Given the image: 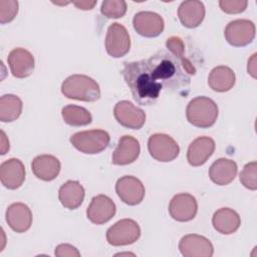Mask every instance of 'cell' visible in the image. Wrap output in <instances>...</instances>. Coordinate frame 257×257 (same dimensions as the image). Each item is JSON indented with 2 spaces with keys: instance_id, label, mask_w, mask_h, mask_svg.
<instances>
[{
  "instance_id": "6da1fadb",
  "label": "cell",
  "mask_w": 257,
  "mask_h": 257,
  "mask_svg": "<svg viewBox=\"0 0 257 257\" xmlns=\"http://www.w3.org/2000/svg\"><path fill=\"white\" fill-rule=\"evenodd\" d=\"M121 74L134 99L142 105L155 103L164 88L186 89L190 84L181 60L165 51L148 59L124 62Z\"/></svg>"
},
{
  "instance_id": "7a4b0ae2",
  "label": "cell",
  "mask_w": 257,
  "mask_h": 257,
  "mask_svg": "<svg viewBox=\"0 0 257 257\" xmlns=\"http://www.w3.org/2000/svg\"><path fill=\"white\" fill-rule=\"evenodd\" d=\"M62 94L70 99L93 102L100 97L98 83L84 74H73L68 76L61 84Z\"/></svg>"
},
{
  "instance_id": "3957f363",
  "label": "cell",
  "mask_w": 257,
  "mask_h": 257,
  "mask_svg": "<svg viewBox=\"0 0 257 257\" xmlns=\"http://www.w3.org/2000/svg\"><path fill=\"white\" fill-rule=\"evenodd\" d=\"M219 109L216 102L207 96H197L190 100L186 108L188 121L194 126L207 128L212 126L218 117Z\"/></svg>"
},
{
  "instance_id": "277c9868",
  "label": "cell",
  "mask_w": 257,
  "mask_h": 257,
  "mask_svg": "<svg viewBox=\"0 0 257 257\" xmlns=\"http://www.w3.org/2000/svg\"><path fill=\"white\" fill-rule=\"evenodd\" d=\"M69 141L77 151L87 155H95L108 147L110 137L103 130H90L73 134Z\"/></svg>"
},
{
  "instance_id": "5b68a950",
  "label": "cell",
  "mask_w": 257,
  "mask_h": 257,
  "mask_svg": "<svg viewBox=\"0 0 257 257\" xmlns=\"http://www.w3.org/2000/svg\"><path fill=\"white\" fill-rule=\"evenodd\" d=\"M141 228L132 219H122L114 223L106 231V241L112 246L131 245L139 240Z\"/></svg>"
},
{
  "instance_id": "8992f818",
  "label": "cell",
  "mask_w": 257,
  "mask_h": 257,
  "mask_svg": "<svg viewBox=\"0 0 257 257\" xmlns=\"http://www.w3.org/2000/svg\"><path fill=\"white\" fill-rule=\"evenodd\" d=\"M148 150L153 159L168 163L174 161L180 154V147L169 135L154 134L149 138Z\"/></svg>"
},
{
  "instance_id": "52a82bcc",
  "label": "cell",
  "mask_w": 257,
  "mask_h": 257,
  "mask_svg": "<svg viewBox=\"0 0 257 257\" xmlns=\"http://www.w3.org/2000/svg\"><path fill=\"white\" fill-rule=\"evenodd\" d=\"M255 32V24L252 21L248 19H236L227 24L224 35L230 45L243 47L253 41Z\"/></svg>"
},
{
  "instance_id": "ba28073f",
  "label": "cell",
  "mask_w": 257,
  "mask_h": 257,
  "mask_svg": "<svg viewBox=\"0 0 257 257\" xmlns=\"http://www.w3.org/2000/svg\"><path fill=\"white\" fill-rule=\"evenodd\" d=\"M131 48V38L126 28L119 23L108 26L105 36V49L108 55L114 58L124 56Z\"/></svg>"
},
{
  "instance_id": "9c48e42d",
  "label": "cell",
  "mask_w": 257,
  "mask_h": 257,
  "mask_svg": "<svg viewBox=\"0 0 257 257\" xmlns=\"http://www.w3.org/2000/svg\"><path fill=\"white\" fill-rule=\"evenodd\" d=\"M115 192L118 198L130 206L140 204L146 194L145 186L134 176H123L119 178L115 184Z\"/></svg>"
},
{
  "instance_id": "30bf717a",
  "label": "cell",
  "mask_w": 257,
  "mask_h": 257,
  "mask_svg": "<svg viewBox=\"0 0 257 257\" xmlns=\"http://www.w3.org/2000/svg\"><path fill=\"white\" fill-rule=\"evenodd\" d=\"M113 115L120 125L132 130H140L146 122L145 111L128 100L118 101L114 105Z\"/></svg>"
},
{
  "instance_id": "8fae6325",
  "label": "cell",
  "mask_w": 257,
  "mask_h": 257,
  "mask_svg": "<svg viewBox=\"0 0 257 257\" xmlns=\"http://www.w3.org/2000/svg\"><path fill=\"white\" fill-rule=\"evenodd\" d=\"M197 212V200L193 195L188 193L175 195L169 204V213L178 222H189L193 220Z\"/></svg>"
},
{
  "instance_id": "7c38bea8",
  "label": "cell",
  "mask_w": 257,
  "mask_h": 257,
  "mask_svg": "<svg viewBox=\"0 0 257 257\" xmlns=\"http://www.w3.org/2000/svg\"><path fill=\"white\" fill-rule=\"evenodd\" d=\"M133 25L140 35L149 38L159 36L165 28L163 17L152 11L138 12L134 16Z\"/></svg>"
},
{
  "instance_id": "4fadbf2b",
  "label": "cell",
  "mask_w": 257,
  "mask_h": 257,
  "mask_svg": "<svg viewBox=\"0 0 257 257\" xmlns=\"http://www.w3.org/2000/svg\"><path fill=\"white\" fill-rule=\"evenodd\" d=\"M116 207L113 201L105 195H97L91 199L86 209L87 219L96 225L108 222L115 214Z\"/></svg>"
},
{
  "instance_id": "5bb4252c",
  "label": "cell",
  "mask_w": 257,
  "mask_h": 257,
  "mask_svg": "<svg viewBox=\"0 0 257 257\" xmlns=\"http://www.w3.org/2000/svg\"><path fill=\"white\" fill-rule=\"evenodd\" d=\"M179 250L185 257H211L214 248L209 239L197 234H189L179 242Z\"/></svg>"
},
{
  "instance_id": "9a60e30c",
  "label": "cell",
  "mask_w": 257,
  "mask_h": 257,
  "mask_svg": "<svg viewBox=\"0 0 257 257\" xmlns=\"http://www.w3.org/2000/svg\"><path fill=\"white\" fill-rule=\"evenodd\" d=\"M7 61L13 76L17 78H25L30 76L35 67L33 55L26 49L18 47L10 51Z\"/></svg>"
},
{
  "instance_id": "2e32d148",
  "label": "cell",
  "mask_w": 257,
  "mask_h": 257,
  "mask_svg": "<svg viewBox=\"0 0 257 257\" xmlns=\"http://www.w3.org/2000/svg\"><path fill=\"white\" fill-rule=\"evenodd\" d=\"M25 174L23 163L16 158L6 160L0 166L1 183L9 190H16L21 187L25 180Z\"/></svg>"
},
{
  "instance_id": "e0dca14e",
  "label": "cell",
  "mask_w": 257,
  "mask_h": 257,
  "mask_svg": "<svg viewBox=\"0 0 257 257\" xmlns=\"http://www.w3.org/2000/svg\"><path fill=\"white\" fill-rule=\"evenodd\" d=\"M6 222L16 233H24L32 225V212L23 203H13L6 210Z\"/></svg>"
},
{
  "instance_id": "ac0fdd59",
  "label": "cell",
  "mask_w": 257,
  "mask_h": 257,
  "mask_svg": "<svg viewBox=\"0 0 257 257\" xmlns=\"http://www.w3.org/2000/svg\"><path fill=\"white\" fill-rule=\"evenodd\" d=\"M215 142L210 137H199L189 146L187 152L188 163L193 167L204 165L215 151Z\"/></svg>"
},
{
  "instance_id": "d6986e66",
  "label": "cell",
  "mask_w": 257,
  "mask_h": 257,
  "mask_svg": "<svg viewBox=\"0 0 257 257\" xmlns=\"http://www.w3.org/2000/svg\"><path fill=\"white\" fill-rule=\"evenodd\" d=\"M141 146L139 141L132 136H122L114 150L111 163L117 166H124L134 163L140 156Z\"/></svg>"
},
{
  "instance_id": "ffe728a7",
  "label": "cell",
  "mask_w": 257,
  "mask_h": 257,
  "mask_svg": "<svg viewBox=\"0 0 257 257\" xmlns=\"http://www.w3.org/2000/svg\"><path fill=\"white\" fill-rule=\"evenodd\" d=\"M31 169L36 178L49 182L59 175L61 165L59 160L52 155H40L33 159Z\"/></svg>"
},
{
  "instance_id": "44dd1931",
  "label": "cell",
  "mask_w": 257,
  "mask_h": 257,
  "mask_svg": "<svg viewBox=\"0 0 257 257\" xmlns=\"http://www.w3.org/2000/svg\"><path fill=\"white\" fill-rule=\"evenodd\" d=\"M178 16L185 27L196 28L204 20L205 6L198 0L183 1L178 8Z\"/></svg>"
},
{
  "instance_id": "7402d4cb",
  "label": "cell",
  "mask_w": 257,
  "mask_h": 257,
  "mask_svg": "<svg viewBox=\"0 0 257 257\" xmlns=\"http://www.w3.org/2000/svg\"><path fill=\"white\" fill-rule=\"evenodd\" d=\"M238 167L234 161L220 158L211 165L209 169V177L214 184L218 186H226L235 179Z\"/></svg>"
},
{
  "instance_id": "603a6c76",
  "label": "cell",
  "mask_w": 257,
  "mask_h": 257,
  "mask_svg": "<svg viewBox=\"0 0 257 257\" xmlns=\"http://www.w3.org/2000/svg\"><path fill=\"white\" fill-rule=\"evenodd\" d=\"M212 224L214 229L219 233L230 235L239 229L241 219L239 214L233 209L221 208L214 213Z\"/></svg>"
},
{
  "instance_id": "cb8c5ba5",
  "label": "cell",
  "mask_w": 257,
  "mask_h": 257,
  "mask_svg": "<svg viewBox=\"0 0 257 257\" xmlns=\"http://www.w3.org/2000/svg\"><path fill=\"white\" fill-rule=\"evenodd\" d=\"M84 188L78 181H67L58 191V199L61 205L69 210L77 209L84 200Z\"/></svg>"
},
{
  "instance_id": "d4e9b609",
  "label": "cell",
  "mask_w": 257,
  "mask_h": 257,
  "mask_svg": "<svg viewBox=\"0 0 257 257\" xmlns=\"http://www.w3.org/2000/svg\"><path fill=\"white\" fill-rule=\"evenodd\" d=\"M235 82V72L230 67L225 65L214 67L208 76L209 86L217 92L229 91L231 88H233Z\"/></svg>"
},
{
  "instance_id": "484cf974",
  "label": "cell",
  "mask_w": 257,
  "mask_h": 257,
  "mask_svg": "<svg viewBox=\"0 0 257 257\" xmlns=\"http://www.w3.org/2000/svg\"><path fill=\"white\" fill-rule=\"evenodd\" d=\"M22 100L14 94H4L0 98V120L11 122L16 120L22 112Z\"/></svg>"
},
{
  "instance_id": "4316f807",
  "label": "cell",
  "mask_w": 257,
  "mask_h": 257,
  "mask_svg": "<svg viewBox=\"0 0 257 257\" xmlns=\"http://www.w3.org/2000/svg\"><path fill=\"white\" fill-rule=\"evenodd\" d=\"M61 115L65 123L71 126L87 125L91 122V113L84 107L68 104L61 109Z\"/></svg>"
},
{
  "instance_id": "83f0119b",
  "label": "cell",
  "mask_w": 257,
  "mask_h": 257,
  "mask_svg": "<svg viewBox=\"0 0 257 257\" xmlns=\"http://www.w3.org/2000/svg\"><path fill=\"white\" fill-rule=\"evenodd\" d=\"M100 12L106 18H120L126 12V2L123 0H104Z\"/></svg>"
},
{
  "instance_id": "f1b7e54d",
  "label": "cell",
  "mask_w": 257,
  "mask_h": 257,
  "mask_svg": "<svg viewBox=\"0 0 257 257\" xmlns=\"http://www.w3.org/2000/svg\"><path fill=\"white\" fill-rule=\"evenodd\" d=\"M241 184L252 191L257 189V163L255 161L245 165L240 173Z\"/></svg>"
},
{
  "instance_id": "f546056e",
  "label": "cell",
  "mask_w": 257,
  "mask_h": 257,
  "mask_svg": "<svg viewBox=\"0 0 257 257\" xmlns=\"http://www.w3.org/2000/svg\"><path fill=\"white\" fill-rule=\"evenodd\" d=\"M18 13V2L15 0H0V23L11 22Z\"/></svg>"
},
{
  "instance_id": "4dcf8cb0",
  "label": "cell",
  "mask_w": 257,
  "mask_h": 257,
  "mask_svg": "<svg viewBox=\"0 0 257 257\" xmlns=\"http://www.w3.org/2000/svg\"><path fill=\"white\" fill-rule=\"evenodd\" d=\"M246 0H220L219 6L227 14H238L247 8Z\"/></svg>"
},
{
  "instance_id": "1f68e13d",
  "label": "cell",
  "mask_w": 257,
  "mask_h": 257,
  "mask_svg": "<svg viewBox=\"0 0 257 257\" xmlns=\"http://www.w3.org/2000/svg\"><path fill=\"white\" fill-rule=\"evenodd\" d=\"M166 46L170 50V53H172L174 56H176L178 59L183 60L185 58L184 51H185V45L183 40L180 37L172 36L167 39Z\"/></svg>"
},
{
  "instance_id": "d6a6232c",
  "label": "cell",
  "mask_w": 257,
  "mask_h": 257,
  "mask_svg": "<svg viewBox=\"0 0 257 257\" xmlns=\"http://www.w3.org/2000/svg\"><path fill=\"white\" fill-rule=\"evenodd\" d=\"M55 256L58 257H79V251L70 244H59L55 248Z\"/></svg>"
},
{
  "instance_id": "836d02e7",
  "label": "cell",
  "mask_w": 257,
  "mask_h": 257,
  "mask_svg": "<svg viewBox=\"0 0 257 257\" xmlns=\"http://www.w3.org/2000/svg\"><path fill=\"white\" fill-rule=\"evenodd\" d=\"M96 2L95 0L93 1H87V0H83V1H73L72 3L78 8V9H81V10H91L95 5H96Z\"/></svg>"
},
{
  "instance_id": "e575fe53",
  "label": "cell",
  "mask_w": 257,
  "mask_h": 257,
  "mask_svg": "<svg viewBox=\"0 0 257 257\" xmlns=\"http://www.w3.org/2000/svg\"><path fill=\"white\" fill-rule=\"evenodd\" d=\"M256 56H257L256 53H254L251 56V58L248 60V66H247V71L253 78H256Z\"/></svg>"
},
{
  "instance_id": "d590c367",
  "label": "cell",
  "mask_w": 257,
  "mask_h": 257,
  "mask_svg": "<svg viewBox=\"0 0 257 257\" xmlns=\"http://www.w3.org/2000/svg\"><path fill=\"white\" fill-rule=\"evenodd\" d=\"M1 134V155H5L9 151V141L3 131L0 132Z\"/></svg>"
}]
</instances>
